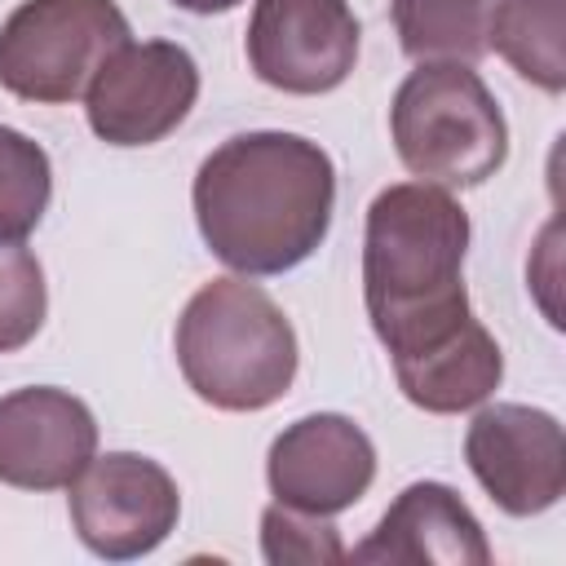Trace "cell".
Wrapping results in <instances>:
<instances>
[{"instance_id": "obj_1", "label": "cell", "mask_w": 566, "mask_h": 566, "mask_svg": "<svg viewBox=\"0 0 566 566\" xmlns=\"http://www.w3.org/2000/svg\"><path fill=\"white\" fill-rule=\"evenodd\" d=\"M469 212L447 186H385L363 226V301L398 389L429 416L482 407L504 380L495 336L464 292Z\"/></svg>"}, {"instance_id": "obj_2", "label": "cell", "mask_w": 566, "mask_h": 566, "mask_svg": "<svg viewBox=\"0 0 566 566\" xmlns=\"http://www.w3.org/2000/svg\"><path fill=\"white\" fill-rule=\"evenodd\" d=\"M195 221L208 252L243 279L310 261L336 208V164L301 133H234L195 172Z\"/></svg>"}, {"instance_id": "obj_3", "label": "cell", "mask_w": 566, "mask_h": 566, "mask_svg": "<svg viewBox=\"0 0 566 566\" xmlns=\"http://www.w3.org/2000/svg\"><path fill=\"white\" fill-rule=\"evenodd\" d=\"M177 367L217 411H265L296 380V332L248 279L203 283L177 318Z\"/></svg>"}, {"instance_id": "obj_4", "label": "cell", "mask_w": 566, "mask_h": 566, "mask_svg": "<svg viewBox=\"0 0 566 566\" xmlns=\"http://www.w3.org/2000/svg\"><path fill=\"white\" fill-rule=\"evenodd\" d=\"M389 137L420 181L464 190L509 159V124L495 93L464 62H416L389 102Z\"/></svg>"}, {"instance_id": "obj_5", "label": "cell", "mask_w": 566, "mask_h": 566, "mask_svg": "<svg viewBox=\"0 0 566 566\" xmlns=\"http://www.w3.org/2000/svg\"><path fill=\"white\" fill-rule=\"evenodd\" d=\"M119 44L128 18L115 0H22L0 22V84L22 102L62 106Z\"/></svg>"}, {"instance_id": "obj_6", "label": "cell", "mask_w": 566, "mask_h": 566, "mask_svg": "<svg viewBox=\"0 0 566 566\" xmlns=\"http://www.w3.org/2000/svg\"><path fill=\"white\" fill-rule=\"evenodd\" d=\"M199 102V66L177 40L119 44L84 88L88 128L106 146H155Z\"/></svg>"}, {"instance_id": "obj_7", "label": "cell", "mask_w": 566, "mask_h": 566, "mask_svg": "<svg viewBox=\"0 0 566 566\" xmlns=\"http://www.w3.org/2000/svg\"><path fill=\"white\" fill-rule=\"evenodd\" d=\"M181 517L172 473L137 451L93 455L71 482V526L80 544L106 562L155 553Z\"/></svg>"}, {"instance_id": "obj_8", "label": "cell", "mask_w": 566, "mask_h": 566, "mask_svg": "<svg viewBox=\"0 0 566 566\" xmlns=\"http://www.w3.org/2000/svg\"><path fill=\"white\" fill-rule=\"evenodd\" d=\"M243 49L252 75L279 93H332L358 62V18L349 0H256Z\"/></svg>"}, {"instance_id": "obj_9", "label": "cell", "mask_w": 566, "mask_h": 566, "mask_svg": "<svg viewBox=\"0 0 566 566\" xmlns=\"http://www.w3.org/2000/svg\"><path fill=\"white\" fill-rule=\"evenodd\" d=\"M464 460L509 517L548 513L566 495V438L553 411L526 402L482 407L469 420Z\"/></svg>"}, {"instance_id": "obj_10", "label": "cell", "mask_w": 566, "mask_h": 566, "mask_svg": "<svg viewBox=\"0 0 566 566\" xmlns=\"http://www.w3.org/2000/svg\"><path fill=\"white\" fill-rule=\"evenodd\" d=\"M270 495L296 513L336 517L354 509L376 482V447L340 411H314L292 420L265 455Z\"/></svg>"}, {"instance_id": "obj_11", "label": "cell", "mask_w": 566, "mask_h": 566, "mask_svg": "<svg viewBox=\"0 0 566 566\" xmlns=\"http://www.w3.org/2000/svg\"><path fill=\"white\" fill-rule=\"evenodd\" d=\"M97 455V420L84 398L57 385H27L0 398V482L62 491Z\"/></svg>"}, {"instance_id": "obj_12", "label": "cell", "mask_w": 566, "mask_h": 566, "mask_svg": "<svg viewBox=\"0 0 566 566\" xmlns=\"http://www.w3.org/2000/svg\"><path fill=\"white\" fill-rule=\"evenodd\" d=\"M354 562L380 566H486L491 544L473 509L447 482H411L385 509L376 531L354 544Z\"/></svg>"}, {"instance_id": "obj_13", "label": "cell", "mask_w": 566, "mask_h": 566, "mask_svg": "<svg viewBox=\"0 0 566 566\" xmlns=\"http://www.w3.org/2000/svg\"><path fill=\"white\" fill-rule=\"evenodd\" d=\"M495 49L522 80L544 93L566 88V0H495L486 18Z\"/></svg>"}, {"instance_id": "obj_14", "label": "cell", "mask_w": 566, "mask_h": 566, "mask_svg": "<svg viewBox=\"0 0 566 566\" xmlns=\"http://www.w3.org/2000/svg\"><path fill=\"white\" fill-rule=\"evenodd\" d=\"M398 44L411 62H464L486 53L491 0H389Z\"/></svg>"}, {"instance_id": "obj_15", "label": "cell", "mask_w": 566, "mask_h": 566, "mask_svg": "<svg viewBox=\"0 0 566 566\" xmlns=\"http://www.w3.org/2000/svg\"><path fill=\"white\" fill-rule=\"evenodd\" d=\"M53 199V164L40 142L0 124V243H22Z\"/></svg>"}, {"instance_id": "obj_16", "label": "cell", "mask_w": 566, "mask_h": 566, "mask_svg": "<svg viewBox=\"0 0 566 566\" xmlns=\"http://www.w3.org/2000/svg\"><path fill=\"white\" fill-rule=\"evenodd\" d=\"M44 314L49 287L35 252L22 243H0V354H13L27 340H35Z\"/></svg>"}, {"instance_id": "obj_17", "label": "cell", "mask_w": 566, "mask_h": 566, "mask_svg": "<svg viewBox=\"0 0 566 566\" xmlns=\"http://www.w3.org/2000/svg\"><path fill=\"white\" fill-rule=\"evenodd\" d=\"M261 557L270 566H323V562H345L349 553L327 517L296 513L274 500L261 513Z\"/></svg>"}, {"instance_id": "obj_18", "label": "cell", "mask_w": 566, "mask_h": 566, "mask_svg": "<svg viewBox=\"0 0 566 566\" xmlns=\"http://www.w3.org/2000/svg\"><path fill=\"white\" fill-rule=\"evenodd\" d=\"M177 9H186V13H199V18H212V13H230V9H239L243 0H172Z\"/></svg>"}]
</instances>
